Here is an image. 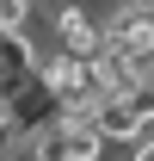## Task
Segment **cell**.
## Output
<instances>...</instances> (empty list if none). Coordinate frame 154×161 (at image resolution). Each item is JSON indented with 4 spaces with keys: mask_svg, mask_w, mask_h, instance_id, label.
Masks as SVG:
<instances>
[{
    "mask_svg": "<svg viewBox=\"0 0 154 161\" xmlns=\"http://www.w3.org/2000/svg\"><path fill=\"white\" fill-rule=\"evenodd\" d=\"M93 124H99L105 142H136L142 130H154V118L130 99V93H99L93 99Z\"/></svg>",
    "mask_w": 154,
    "mask_h": 161,
    "instance_id": "cell-2",
    "label": "cell"
},
{
    "mask_svg": "<svg viewBox=\"0 0 154 161\" xmlns=\"http://www.w3.org/2000/svg\"><path fill=\"white\" fill-rule=\"evenodd\" d=\"M49 37H56V50L99 56V50H105V19H99L86 0H56V6H49Z\"/></svg>",
    "mask_w": 154,
    "mask_h": 161,
    "instance_id": "cell-1",
    "label": "cell"
},
{
    "mask_svg": "<svg viewBox=\"0 0 154 161\" xmlns=\"http://www.w3.org/2000/svg\"><path fill=\"white\" fill-rule=\"evenodd\" d=\"M130 161H154V130H142V136L130 142Z\"/></svg>",
    "mask_w": 154,
    "mask_h": 161,
    "instance_id": "cell-3",
    "label": "cell"
}]
</instances>
